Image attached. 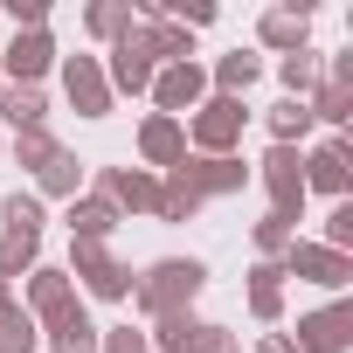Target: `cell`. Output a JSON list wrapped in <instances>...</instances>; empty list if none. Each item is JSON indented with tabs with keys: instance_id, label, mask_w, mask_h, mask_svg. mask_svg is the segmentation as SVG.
<instances>
[{
	"instance_id": "obj_1",
	"label": "cell",
	"mask_w": 353,
	"mask_h": 353,
	"mask_svg": "<svg viewBox=\"0 0 353 353\" xmlns=\"http://www.w3.org/2000/svg\"><path fill=\"white\" fill-rule=\"evenodd\" d=\"M208 291V263L201 256H159L132 277V305L145 319H166V312H194V298Z\"/></svg>"
},
{
	"instance_id": "obj_2",
	"label": "cell",
	"mask_w": 353,
	"mask_h": 353,
	"mask_svg": "<svg viewBox=\"0 0 353 353\" xmlns=\"http://www.w3.org/2000/svg\"><path fill=\"white\" fill-rule=\"evenodd\" d=\"M181 125H188V152H201V159H229V152L243 145L250 104H243V97H201Z\"/></svg>"
},
{
	"instance_id": "obj_3",
	"label": "cell",
	"mask_w": 353,
	"mask_h": 353,
	"mask_svg": "<svg viewBox=\"0 0 353 353\" xmlns=\"http://www.w3.org/2000/svg\"><path fill=\"white\" fill-rule=\"evenodd\" d=\"M250 173H256L263 194H270V215H284L298 229V215H305V145H270Z\"/></svg>"
},
{
	"instance_id": "obj_4",
	"label": "cell",
	"mask_w": 353,
	"mask_h": 353,
	"mask_svg": "<svg viewBox=\"0 0 353 353\" xmlns=\"http://www.w3.org/2000/svg\"><path fill=\"white\" fill-rule=\"evenodd\" d=\"M70 284L77 291H90V298H104V305H118V298H132V263H118L111 256V243H70Z\"/></svg>"
},
{
	"instance_id": "obj_5",
	"label": "cell",
	"mask_w": 353,
	"mask_h": 353,
	"mask_svg": "<svg viewBox=\"0 0 353 353\" xmlns=\"http://www.w3.org/2000/svg\"><path fill=\"white\" fill-rule=\"evenodd\" d=\"M97 63H104L111 97H145V90H152V70H159V63H152V35H145L139 21H132V35H125V42H111Z\"/></svg>"
},
{
	"instance_id": "obj_6",
	"label": "cell",
	"mask_w": 353,
	"mask_h": 353,
	"mask_svg": "<svg viewBox=\"0 0 353 353\" xmlns=\"http://www.w3.org/2000/svg\"><path fill=\"white\" fill-rule=\"evenodd\" d=\"M77 305H83V291L70 284L63 263H35V270L21 277V312H28L35 325H56V319H70Z\"/></svg>"
},
{
	"instance_id": "obj_7",
	"label": "cell",
	"mask_w": 353,
	"mask_h": 353,
	"mask_svg": "<svg viewBox=\"0 0 353 353\" xmlns=\"http://www.w3.org/2000/svg\"><path fill=\"white\" fill-rule=\"evenodd\" d=\"M277 270L298 277V284H319V291H332V298L353 284V256H339V250H325V243H305V236L277 256Z\"/></svg>"
},
{
	"instance_id": "obj_8",
	"label": "cell",
	"mask_w": 353,
	"mask_h": 353,
	"mask_svg": "<svg viewBox=\"0 0 353 353\" xmlns=\"http://www.w3.org/2000/svg\"><path fill=\"white\" fill-rule=\"evenodd\" d=\"M90 194H104V201L118 208V222H125V215H152V208H159V173H145V166H97Z\"/></svg>"
},
{
	"instance_id": "obj_9",
	"label": "cell",
	"mask_w": 353,
	"mask_h": 353,
	"mask_svg": "<svg viewBox=\"0 0 353 353\" xmlns=\"http://www.w3.org/2000/svg\"><path fill=\"white\" fill-rule=\"evenodd\" d=\"M298 353H346L353 346V305L346 298H332V305H319V312H298V332H284Z\"/></svg>"
},
{
	"instance_id": "obj_10",
	"label": "cell",
	"mask_w": 353,
	"mask_h": 353,
	"mask_svg": "<svg viewBox=\"0 0 353 353\" xmlns=\"http://www.w3.org/2000/svg\"><path fill=\"white\" fill-rule=\"evenodd\" d=\"M56 70H63V97H70V111H77V118H111V104H118V97H111V83H104V63H97V56H63Z\"/></svg>"
},
{
	"instance_id": "obj_11",
	"label": "cell",
	"mask_w": 353,
	"mask_h": 353,
	"mask_svg": "<svg viewBox=\"0 0 353 353\" xmlns=\"http://www.w3.org/2000/svg\"><path fill=\"white\" fill-rule=\"evenodd\" d=\"M145 97L159 104V118H188L208 97V63H166V70H152V90Z\"/></svg>"
},
{
	"instance_id": "obj_12",
	"label": "cell",
	"mask_w": 353,
	"mask_h": 353,
	"mask_svg": "<svg viewBox=\"0 0 353 353\" xmlns=\"http://www.w3.org/2000/svg\"><path fill=\"white\" fill-rule=\"evenodd\" d=\"M173 173H181V181L201 194V201H222V194H243L250 181H256V173L243 166V152H229V159H201V152H188L181 166H173Z\"/></svg>"
},
{
	"instance_id": "obj_13",
	"label": "cell",
	"mask_w": 353,
	"mask_h": 353,
	"mask_svg": "<svg viewBox=\"0 0 353 353\" xmlns=\"http://www.w3.org/2000/svg\"><path fill=\"white\" fill-rule=\"evenodd\" d=\"M132 145H139V166H145V173H173V166L188 159V125H181V118H159V111H145Z\"/></svg>"
},
{
	"instance_id": "obj_14",
	"label": "cell",
	"mask_w": 353,
	"mask_h": 353,
	"mask_svg": "<svg viewBox=\"0 0 353 353\" xmlns=\"http://www.w3.org/2000/svg\"><path fill=\"white\" fill-rule=\"evenodd\" d=\"M353 188V139H325L305 152V194H325V201H346Z\"/></svg>"
},
{
	"instance_id": "obj_15",
	"label": "cell",
	"mask_w": 353,
	"mask_h": 353,
	"mask_svg": "<svg viewBox=\"0 0 353 353\" xmlns=\"http://www.w3.org/2000/svg\"><path fill=\"white\" fill-rule=\"evenodd\" d=\"M56 63H63V56H56V35H49V28H21V35L8 42V56H0V83H42Z\"/></svg>"
},
{
	"instance_id": "obj_16",
	"label": "cell",
	"mask_w": 353,
	"mask_h": 353,
	"mask_svg": "<svg viewBox=\"0 0 353 353\" xmlns=\"http://www.w3.org/2000/svg\"><path fill=\"white\" fill-rule=\"evenodd\" d=\"M256 42H263L270 56H298V49H312V8H305V0L263 8V14H256Z\"/></svg>"
},
{
	"instance_id": "obj_17",
	"label": "cell",
	"mask_w": 353,
	"mask_h": 353,
	"mask_svg": "<svg viewBox=\"0 0 353 353\" xmlns=\"http://www.w3.org/2000/svg\"><path fill=\"white\" fill-rule=\"evenodd\" d=\"M63 222H70V243H111V229H118V208L104 201V194H77L70 208H63Z\"/></svg>"
},
{
	"instance_id": "obj_18",
	"label": "cell",
	"mask_w": 353,
	"mask_h": 353,
	"mask_svg": "<svg viewBox=\"0 0 353 353\" xmlns=\"http://www.w3.org/2000/svg\"><path fill=\"white\" fill-rule=\"evenodd\" d=\"M256 77H263V56L229 49V56H215V70H208V97H250Z\"/></svg>"
},
{
	"instance_id": "obj_19",
	"label": "cell",
	"mask_w": 353,
	"mask_h": 353,
	"mask_svg": "<svg viewBox=\"0 0 353 353\" xmlns=\"http://www.w3.org/2000/svg\"><path fill=\"white\" fill-rule=\"evenodd\" d=\"M250 319H256V325H277V319H284V270H277L270 256L250 263Z\"/></svg>"
},
{
	"instance_id": "obj_20",
	"label": "cell",
	"mask_w": 353,
	"mask_h": 353,
	"mask_svg": "<svg viewBox=\"0 0 353 353\" xmlns=\"http://www.w3.org/2000/svg\"><path fill=\"white\" fill-rule=\"evenodd\" d=\"M83 194V159L63 145L49 166H35V201H77Z\"/></svg>"
},
{
	"instance_id": "obj_21",
	"label": "cell",
	"mask_w": 353,
	"mask_h": 353,
	"mask_svg": "<svg viewBox=\"0 0 353 353\" xmlns=\"http://www.w3.org/2000/svg\"><path fill=\"white\" fill-rule=\"evenodd\" d=\"M0 118H8V132H35V125H49V97H42V83H8V90H0Z\"/></svg>"
},
{
	"instance_id": "obj_22",
	"label": "cell",
	"mask_w": 353,
	"mask_h": 353,
	"mask_svg": "<svg viewBox=\"0 0 353 353\" xmlns=\"http://www.w3.org/2000/svg\"><path fill=\"white\" fill-rule=\"evenodd\" d=\"M83 35L90 42H125L132 35V0H90V8H83Z\"/></svg>"
},
{
	"instance_id": "obj_23",
	"label": "cell",
	"mask_w": 353,
	"mask_h": 353,
	"mask_svg": "<svg viewBox=\"0 0 353 353\" xmlns=\"http://www.w3.org/2000/svg\"><path fill=\"white\" fill-rule=\"evenodd\" d=\"M194 215H201V194L181 181V173H159V208H152V222L181 229V222H194Z\"/></svg>"
},
{
	"instance_id": "obj_24",
	"label": "cell",
	"mask_w": 353,
	"mask_h": 353,
	"mask_svg": "<svg viewBox=\"0 0 353 353\" xmlns=\"http://www.w3.org/2000/svg\"><path fill=\"white\" fill-rule=\"evenodd\" d=\"M277 83H284V97H312V90L325 83V56H319V49L277 56Z\"/></svg>"
},
{
	"instance_id": "obj_25",
	"label": "cell",
	"mask_w": 353,
	"mask_h": 353,
	"mask_svg": "<svg viewBox=\"0 0 353 353\" xmlns=\"http://www.w3.org/2000/svg\"><path fill=\"white\" fill-rule=\"evenodd\" d=\"M42 346H49V353H97V325H90V312L77 305L70 319L42 325Z\"/></svg>"
},
{
	"instance_id": "obj_26",
	"label": "cell",
	"mask_w": 353,
	"mask_h": 353,
	"mask_svg": "<svg viewBox=\"0 0 353 353\" xmlns=\"http://www.w3.org/2000/svg\"><path fill=\"white\" fill-rule=\"evenodd\" d=\"M305 139H312L305 97H277V104H270V145H305Z\"/></svg>"
},
{
	"instance_id": "obj_27",
	"label": "cell",
	"mask_w": 353,
	"mask_h": 353,
	"mask_svg": "<svg viewBox=\"0 0 353 353\" xmlns=\"http://www.w3.org/2000/svg\"><path fill=\"white\" fill-rule=\"evenodd\" d=\"M194 325H201L194 312H166V319H152V325H145V346H152V353H188Z\"/></svg>"
},
{
	"instance_id": "obj_28",
	"label": "cell",
	"mask_w": 353,
	"mask_h": 353,
	"mask_svg": "<svg viewBox=\"0 0 353 353\" xmlns=\"http://www.w3.org/2000/svg\"><path fill=\"white\" fill-rule=\"evenodd\" d=\"M35 263H42V236H8V229H0V277L14 284V277H28Z\"/></svg>"
},
{
	"instance_id": "obj_29",
	"label": "cell",
	"mask_w": 353,
	"mask_h": 353,
	"mask_svg": "<svg viewBox=\"0 0 353 353\" xmlns=\"http://www.w3.org/2000/svg\"><path fill=\"white\" fill-rule=\"evenodd\" d=\"M0 353H42V325H35L21 305L0 312Z\"/></svg>"
},
{
	"instance_id": "obj_30",
	"label": "cell",
	"mask_w": 353,
	"mask_h": 353,
	"mask_svg": "<svg viewBox=\"0 0 353 353\" xmlns=\"http://www.w3.org/2000/svg\"><path fill=\"white\" fill-rule=\"evenodd\" d=\"M8 152H14V159H21L28 173H35V166H49V159L63 152V139H56L49 125H35V132H14V139H8Z\"/></svg>"
},
{
	"instance_id": "obj_31",
	"label": "cell",
	"mask_w": 353,
	"mask_h": 353,
	"mask_svg": "<svg viewBox=\"0 0 353 353\" xmlns=\"http://www.w3.org/2000/svg\"><path fill=\"white\" fill-rule=\"evenodd\" d=\"M42 201L35 194H8V201H0V229H8V236H42Z\"/></svg>"
},
{
	"instance_id": "obj_32",
	"label": "cell",
	"mask_w": 353,
	"mask_h": 353,
	"mask_svg": "<svg viewBox=\"0 0 353 353\" xmlns=\"http://www.w3.org/2000/svg\"><path fill=\"white\" fill-rule=\"evenodd\" d=\"M250 243H256V256H270V263H277V256L298 243V229H291L284 215H263V222H250Z\"/></svg>"
},
{
	"instance_id": "obj_33",
	"label": "cell",
	"mask_w": 353,
	"mask_h": 353,
	"mask_svg": "<svg viewBox=\"0 0 353 353\" xmlns=\"http://www.w3.org/2000/svg\"><path fill=\"white\" fill-rule=\"evenodd\" d=\"M325 250H339V256H353V201H332V215H325V236H319Z\"/></svg>"
},
{
	"instance_id": "obj_34",
	"label": "cell",
	"mask_w": 353,
	"mask_h": 353,
	"mask_svg": "<svg viewBox=\"0 0 353 353\" xmlns=\"http://www.w3.org/2000/svg\"><path fill=\"white\" fill-rule=\"evenodd\" d=\"M188 353H243V332H229V325H194V339H188Z\"/></svg>"
},
{
	"instance_id": "obj_35",
	"label": "cell",
	"mask_w": 353,
	"mask_h": 353,
	"mask_svg": "<svg viewBox=\"0 0 353 353\" xmlns=\"http://www.w3.org/2000/svg\"><path fill=\"white\" fill-rule=\"evenodd\" d=\"M97 353H152V346H145V325H104Z\"/></svg>"
},
{
	"instance_id": "obj_36",
	"label": "cell",
	"mask_w": 353,
	"mask_h": 353,
	"mask_svg": "<svg viewBox=\"0 0 353 353\" xmlns=\"http://www.w3.org/2000/svg\"><path fill=\"white\" fill-rule=\"evenodd\" d=\"M8 21H14V35L21 28H49V0H8Z\"/></svg>"
},
{
	"instance_id": "obj_37",
	"label": "cell",
	"mask_w": 353,
	"mask_h": 353,
	"mask_svg": "<svg viewBox=\"0 0 353 353\" xmlns=\"http://www.w3.org/2000/svg\"><path fill=\"white\" fill-rule=\"evenodd\" d=\"M256 353H298V346H291L284 332H263V339H256Z\"/></svg>"
},
{
	"instance_id": "obj_38",
	"label": "cell",
	"mask_w": 353,
	"mask_h": 353,
	"mask_svg": "<svg viewBox=\"0 0 353 353\" xmlns=\"http://www.w3.org/2000/svg\"><path fill=\"white\" fill-rule=\"evenodd\" d=\"M8 305H14V284H8V277H0V312H8Z\"/></svg>"
},
{
	"instance_id": "obj_39",
	"label": "cell",
	"mask_w": 353,
	"mask_h": 353,
	"mask_svg": "<svg viewBox=\"0 0 353 353\" xmlns=\"http://www.w3.org/2000/svg\"><path fill=\"white\" fill-rule=\"evenodd\" d=\"M0 152H8V139H0Z\"/></svg>"
},
{
	"instance_id": "obj_40",
	"label": "cell",
	"mask_w": 353,
	"mask_h": 353,
	"mask_svg": "<svg viewBox=\"0 0 353 353\" xmlns=\"http://www.w3.org/2000/svg\"><path fill=\"white\" fill-rule=\"evenodd\" d=\"M0 90H8V83H0Z\"/></svg>"
}]
</instances>
